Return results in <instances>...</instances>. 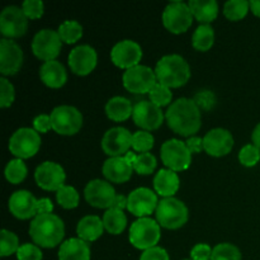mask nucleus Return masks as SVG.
I'll use <instances>...</instances> for the list:
<instances>
[{
    "instance_id": "nucleus-1",
    "label": "nucleus",
    "mask_w": 260,
    "mask_h": 260,
    "mask_svg": "<svg viewBox=\"0 0 260 260\" xmlns=\"http://www.w3.org/2000/svg\"><path fill=\"white\" fill-rule=\"evenodd\" d=\"M168 124L180 136H192L201 128V111L193 99L179 98L173 102L165 114Z\"/></svg>"
},
{
    "instance_id": "nucleus-2",
    "label": "nucleus",
    "mask_w": 260,
    "mask_h": 260,
    "mask_svg": "<svg viewBox=\"0 0 260 260\" xmlns=\"http://www.w3.org/2000/svg\"><path fill=\"white\" fill-rule=\"evenodd\" d=\"M29 235L33 243L41 248H55L62 244L65 236V225L58 216L53 213L37 215L29 226Z\"/></svg>"
},
{
    "instance_id": "nucleus-3",
    "label": "nucleus",
    "mask_w": 260,
    "mask_h": 260,
    "mask_svg": "<svg viewBox=\"0 0 260 260\" xmlns=\"http://www.w3.org/2000/svg\"><path fill=\"white\" fill-rule=\"evenodd\" d=\"M157 83L168 88H180L190 78V68L187 61L179 55L162 56L155 68Z\"/></svg>"
},
{
    "instance_id": "nucleus-4",
    "label": "nucleus",
    "mask_w": 260,
    "mask_h": 260,
    "mask_svg": "<svg viewBox=\"0 0 260 260\" xmlns=\"http://www.w3.org/2000/svg\"><path fill=\"white\" fill-rule=\"evenodd\" d=\"M156 221L161 228L168 230H177L184 226L188 221V208L182 201L174 197L162 198L157 205Z\"/></svg>"
},
{
    "instance_id": "nucleus-5",
    "label": "nucleus",
    "mask_w": 260,
    "mask_h": 260,
    "mask_svg": "<svg viewBox=\"0 0 260 260\" xmlns=\"http://www.w3.org/2000/svg\"><path fill=\"white\" fill-rule=\"evenodd\" d=\"M161 226L157 223V221L152 220L150 217L139 218L132 223L129 229V243L140 250H147L156 246L159 243L161 231Z\"/></svg>"
},
{
    "instance_id": "nucleus-6",
    "label": "nucleus",
    "mask_w": 260,
    "mask_h": 260,
    "mask_svg": "<svg viewBox=\"0 0 260 260\" xmlns=\"http://www.w3.org/2000/svg\"><path fill=\"white\" fill-rule=\"evenodd\" d=\"M52 129L58 135L71 136L80 131L83 126V116L73 106H58L51 112Z\"/></svg>"
},
{
    "instance_id": "nucleus-7",
    "label": "nucleus",
    "mask_w": 260,
    "mask_h": 260,
    "mask_svg": "<svg viewBox=\"0 0 260 260\" xmlns=\"http://www.w3.org/2000/svg\"><path fill=\"white\" fill-rule=\"evenodd\" d=\"M41 147V136L36 129L23 127L17 129L9 140V150L17 159H29Z\"/></svg>"
},
{
    "instance_id": "nucleus-8",
    "label": "nucleus",
    "mask_w": 260,
    "mask_h": 260,
    "mask_svg": "<svg viewBox=\"0 0 260 260\" xmlns=\"http://www.w3.org/2000/svg\"><path fill=\"white\" fill-rule=\"evenodd\" d=\"M193 14L189 5L183 2H172L162 12V24L174 35L187 32L192 25Z\"/></svg>"
},
{
    "instance_id": "nucleus-9",
    "label": "nucleus",
    "mask_w": 260,
    "mask_h": 260,
    "mask_svg": "<svg viewBox=\"0 0 260 260\" xmlns=\"http://www.w3.org/2000/svg\"><path fill=\"white\" fill-rule=\"evenodd\" d=\"M161 160L168 169L173 172H183L189 168L192 161V154L188 150L185 142L172 139L164 142L161 146Z\"/></svg>"
},
{
    "instance_id": "nucleus-10",
    "label": "nucleus",
    "mask_w": 260,
    "mask_h": 260,
    "mask_svg": "<svg viewBox=\"0 0 260 260\" xmlns=\"http://www.w3.org/2000/svg\"><path fill=\"white\" fill-rule=\"evenodd\" d=\"M123 86L134 94H146L156 85L157 79L155 71L149 66L137 65L123 73Z\"/></svg>"
},
{
    "instance_id": "nucleus-11",
    "label": "nucleus",
    "mask_w": 260,
    "mask_h": 260,
    "mask_svg": "<svg viewBox=\"0 0 260 260\" xmlns=\"http://www.w3.org/2000/svg\"><path fill=\"white\" fill-rule=\"evenodd\" d=\"M61 43L62 41L56 30L42 29L33 37L32 51L36 57L45 62L53 61L60 55Z\"/></svg>"
},
{
    "instance_id": "nucleus-12",
    "label": "nucleus",
    "mask_w": 260,
    "mask_h": 260,
    "mask_svg": "<svg viewBox=\"0 0 260 260\" xmlns=\"http://www.w3.org/2000/svg\"><path fill=\"white\" fill-rule=\"evenodd\" d=\"M28 29V18L22 8L9 5L0 14V30L8 40L22 37Z\"/></svg>"
},
{
    "instance_id": "nucleus-13",
    "label": "nucleus",
    "mask_w": 260,
    "mask_h": 260,
    "mask_svg": "<svg viewBox=\"0 0 260 260\" xmlns=\"http://www.w3.org/2000/svg\"><path fill=\"white\" fill-rule=\"evenodd\" d=\"M84 197L86 202L95 208H109L113 207L117 194L111 183L102 179H94L86 184L84 189Z\"/></svg>"
},
{
    "instance_id": "nucleus-14",
    "label": "nucleus",
    "mask_w": 260,
    "mask_h": 260,
    "mask_svg": "<svg viewBox=\"0 0 260 260\" xmlns=\"http://www.w3.org/2000/svg\"><path fill=\"white\" fill-rule=\"evenodd\" d=\"M36 183L42 189L48 192H57L65 185L66 174L61 165L53 161H45L38 165L35 172Z\"/></svg>"
},
{
    "instance_id": "nucleus-15",
    "label": "nucleus",
    "mask_w": 260,
    "mask_h": 260,
    "mask_svg": "<svg viewBox=\"0 0 260 260\" xmlns=\"http://www.w3.org/2000/svg\"><path fill=\"white\" fill-rule=\"evenodd\" d=\"M134 135L123 127H113L104 134L102 139V149L109 157L124 156L132 147Z\"/></svg>"
},
{
    "instance_id": "nucleus-16",
    "label": "nucleus",
    "mask_w": 260,
    "mask_h": 260,
    "mask_svg": "<svg viewBox=\"0 0 260 260\" xmlns=\"http://www.w3.org/2000/svg\"><path fill=\"white\" fill-rule=\"evenodd\" d=\"M132 118L136 126L141 127L142 131H154L164 122V114L160 107L150 101H141L134 107Z\"/></svg>"
},
{
    "instance_id": "nucleus-17",
    "label": "nucleus",
    "mask_w": 260,
    "mask_h": 260,
    "mask_svg": "<svg viewBox=\"0 0 260 260\" xmlns=\"http://www.w3.org/2000/svg\"><path fill=\"white\" fill-rule=\"evenodd\" d=\"M112 62L119 69H128L135 68L140 65V61L142 58V48L137 42L131 40L119 41L114 45L111 51Z\"/></svg>"
},
{
    "instance_id": "nucleus-18",
    "label": "nucleus",
    "mask_w": 260,
    "mask_h": 260,
    "mask_svg": "<svg viewBox=\"0 0 260 260\" xmlns=\"http://www.w3.org/2000/svg\"><path fill=\"white\" fill-rule=\"evenodd\" d=\"M159 201L156 194L149 188H137L127 197V210L139 218L147 217L156 211Z\"/></svg>"
},
{
    "instance_id": "nucleus-19",
    "label": "nucleus",
    "mask_w": 260,
    "mask_h": 260,
    "mask_svg": "<svg viewBox=\"0 0 260 260\" xmlns=\"http://www.w3.org/2000/svg\"><path fill=\"white\" fill-rule=\"evenodd\" d=\"M23 63V51L15 41H0V73L4 76L15 75Z\"/></svg>"
},
{
    "instance_id": "nucleus-20",
    "label": "nucleus",
    "mask_w": 260,
    "mask_h": 260,
    "mask_svg": "<svg viewBox=\"0 0 260 260\" xmlns=\"http://www.w3.org/2000/svg\"><path fill=\"white\" fill-rule=\"evenodd\" d=\"M98 56L95 50L89 45H81L74 48L69 55V66L76 75L85 76L95 69Z\"/></svg>"
},
{
    "instance_id": "nucleus-21",
    "label": "nucleus",
    "mask_w": 260,
    "mask_h": 260,
    "mask_svg": "<svg viewBox=\"0 0 260 260\" xmlns=\"http://www.w3.org/2000/svg\"><path fill=\"white\" fill-rule=\"evenodd\" d=\"M9 211L19 220H29L38 215V200L28 190H17L9 198Z\"/></svg>"
},
{
    "instance_id": "nucleus-22",
    "label": "nucleus",
    "mask_w": 260,
    "mask_h": 260,
    "mask_svg": "<svg viewBox=\"0 0 260 260\" xmlns=\"http://www.w3.org/2000/svg\"><path fill=\"white\" fill-rule=\"evenodd\" d=\"M205 151L215 157H221L231 152L234 147V137L225 128H213L203 137Z\"/></svg>"
},
{
    "instance_id": "nucleus-23",
    "label": "nucleus",
    "mask_w": 260,
    "mask_h": 260,
    "mask_svg": "<svg viewBox=\"0 0 260 260\" xmlns=\"http://www.w3.org/2000/svg\"><path fill=\"white\" fill-rule=\"evenodd\" d=\"M103 175L112 183H126L131 179L134 167L124 156L109 157L103 164Z\"/></svg>"
},
{
    "instance_id": "nucleus-24",
    "label": "nucleus",
    "mask_w": 260,
    "mask_h": 260,
    "mask_svg": "<svg viewBox=\"0 0 260 260\" xmlns=\"http://www.w3.org/2000/svg\"><path fill=\"white\" fill-rule=\"evenodd\" d=\"M41 80L52 89H58L65 85L68 80V73L65 66L58 61H47L40 69Z\"/></svg>"
},
{
    "instance_id": "nucleus-25",
    "label": "nucleus",
    "mask_w": 260,
    "mask_h": 260,
    "mask_svg": "<svg viewBox=\"0 0 260 260\" xmlns=\"http://www.w3.org/2000/svg\"><path fill=\"white\" fill-rule=\"evenodd\" d=\"M58 260H90V248L79 238L69 239L58 249Z\"/></svg>"
},
{
    "instance_id": "nucleus-26",
    "label": "nucleus",
    "mask_w": 260,
    "mask_h": 260,
    "mask_svg": "<svg viewBox=\"0 0 260 260\" xmlns=\"http://www.w3.org/2000/svg\"><path fill=\"white\" fill-rule=\"evenodd\" d=\"M180 180L175 172L170 169H161L154 178L155 192L164 198H170L179 189Z\"/></svg>"
},
{
    "instance_id": "nucleus-27",
    "label": "nucleus",
    "mask_w": 260,
    "mask_h": 260,
    "mask_svg": "<svg viewBox=\"0 0 260 260\" xmlns=\"http://www.w3.org/2000/svg\"><path fill=\"white\" fill-rule=\"evenodd\" d=\"M103 220H101L98 216L94 215H89L81 218L78 223V228H76V234H78L79 239L86 241V243L98 240L102 234H103Z\"/></svg>"
},
{
    "instance_id": "nucleus-28",
    "label": "nucleus",
    "mask_w": 260,
    "mask_h": 260,
    "mask_svg": "<svg viewBox=\"0 0 260 260\" xmlns=\"http://www.w3.org/2000/svg\"><path fill=\"white\" fill-rule=\"evenodd\" d=\"M188 5L193 17L202 24H210L217 18L218 4L215 0H190Z\"/></svg>"
},
{
    "instance_id": "nucleus-29",
    "label": "nucleus",
    "mask_w": 260,
    "mask_h": 260,
    "mask_svg": "<svg viewBox=\"0 0 260 260\" xmlns=\"http://www.w3.org/2000/svg\"><path fill=\"white\" fill-rule=\"evenodd\" d=\"M106 113L109 119L114 122H123L134 113L132 103L124 96H114L106 104Z\"/></svg>"
},
{
    "instance_id": "nucleus-30",
    "label": "nucleus",
    "mask_w": 260,
    "mask_h": 260,
    "mask_svg": "<svg viewBox=\"0 0 260 260\" xmlns=\"http://www.w3.org/2000/svg\"><path fill=\"white\" fill-rule=\"evenodd\" d=\"M129 164L134 167V170L141 175H150L154 173L156 169V157L150 152H145V154H135V152H127L124 155Z\"/></svg>"
},
{
    "instance_id": "nucleus-31",
    "label": "nucleus",
    "mask_w": 260,
    "mask_h": 260,
    "mask_svg": "<svg viewBox=\"0 0 260 260\" xmlns=\"http://www.w3.org/2000/svg\"><path fill=\"white\" fill-rule=\"evenodd\" d=\"M104 229L112 235H119L127 226V217L124 212L118 208H109L103 216Z\"/></svg>"
},
{
    "instance_id": "nucleus-32",
    "label": "nucleus",
    "mask_w": 260,
    "mask_h": 260,
    "mask_svg": "<svg viewBox=\"0 0 260 260\" xmlns=\"http://www.w3.org/2000/svg\"><path fill=\"white\" fill-rule=\"evenodd\" d=\"M215 42V32L210 24H201L194 30L192 37V45L197 51H208Z\"/></svg>"
},
{
    "instance_id": "nucleus-33",
    "label": "nucleus",
    "mask_w": 260,
    "mask_h": 260,
    "mask_svg": "<svg viewBox=\"0 0 260 260\" xmlns=\"http://www.w3.org/2000/svg\"><path fill=\"white\" fill-rule=\"evenodd\" d=\"M57 33L62 42L71 45L78 42L83 37V27L76 20H65L60 24Z\"/></svg>"
},
{
    "instance_id": "nucleus-34",
    "label": "nucleus",
    "mask_w": 260,
    "mask_h": 260,
    "mask_svg": "<svg viewBox=\"0 0 260 260\" xmlns=\"http://www.w3.org/2000/svg\"><path fill=\"white\" fill-rule=\"evenodd\" d=\"M250 10V2L246 0H230L223 5V14L230 20H241Z\"/></svg>"
},
{
    "instance_id": "nucleus-35",
    "label": "nucleus",
    "mask_w": 260,
    "mask_h": 260,
    "mask_svg": "<svg viewBox=\"0 0 260 260\" xmlns=\"http://www.w3.org/2000/svg\"><path fill=\"white\" fill-rule=\"evenodd\" d=\"M5 178L12 184H19L27 177V167L22 159L10 160L5 167Z\"/></svg>"
},
{
    "instance_id": "nucleus-36",
    "label": "nucleus",
    "mask_w": 260,
    "mask_h": 260,
    "mask_svg": "<svg viewBox=\"0 0 260 260\" xmlns=\"http://www.w3.org/2000/svg\"><path fill=\"white\" fill-rule=\"evenodd\" d=\"M56 200H57L58 205L65 210H73V208L78 207L80 197L75 188L71 185H63L56 192Z\"/></svg>"
},
{
    "instance_id": "nucleus-37",
    "label": "nucleus",
    "mask_w": 260,
    "mask_h": 260,
    "mask_svg": "<svg viewBox=\"0 0 260 260\" xmlns=\"http://www.w3.org/2000/svg\"><path fill=\"white\" fill-rule=\"evenodd\" d=\"M241 253L238 246L229 243L218 244L213 248L211 260H241Z\"/></svg>"
},
{
    "instance_id": "nucleus-38",
    "label": "nucleus",
    "mask_w": 260,
    "mask_h": 260,
    "mask_svg": "<svg viewBox=\"0 0 260 260\" xmlns=\"http://www.w3.org/2000/svg\"><path fill=\"white\" fill-rule=\"evenodd\" d=\"M154 136L147 131H137L132 136V149L140 154L149 152L154 146Z\"/></svg>"
},
{
    "instance_id": "nucleus-39",
    "label": "nucleus",
    "mask_w": 260,
    "mask_h": 260,
    "mask_svg": "<svg viewBox=\"0 0 260 260\" xmlns=\"http://www.w3.org/2000/svg\"><path fill=\"white\" fill-rule=\"evenodd\" d=\"M2 249H0V255L3 258L5 256H10L12 254H17L19 246V240H18V236L14 233L8 230L2 231V244H0Z\"/></svg>"
},
{
    "instance_id": "nucleus-40",
    "label": "nucleus",
    "mask_w": 260,
    "mask_h": 260,
    "mask_svg": "<svg viewBox=\"0 0 260 260\" xmlns=\"http://www.w3.org/2000/svg\"><path fill=\"white\" fill-rule=\"evenodd\" d=\"M150 95V102H152L154 104H156L157 107H165L168 104H170L173 99V93L170 90V88L162 85V84L156 83V85L151 89V91L149 93Z\"/></svg>"
},
{
    "instance_id": "nucleus-41",
    "label": "nucleus",
    "mask_w": 260,
    "mask_h": 260,
    "mask_svg": "<svg viewBox=\"0 0 260 260\" xmlns=\"http://www.w3.org/2000/svg\"><path fill=\"white\" fill-rule=\"evenodd\" d=\"M239 160L244 167H255L260 160V150L254 144L245 145L239 152Z\"/></svg>"
},
{
    "instance_id": "nucleus-42",
    "label": "nucleus",
    "mask_w": 260,
    "mask_h": 260,
    "mask_svg": "<svg viewBox=\"0 0 260 260\" xmlns=\"http://www.w3.org/2000/svg\"><path fill=\"white\" fill-rule=\"evenodd\" d=\"M15 98L14 86L8 79L0 78V107L8 108L13 104Z\"/></svg>"
},
{
    "instance_id": "nucleus-43",
    "label": "nucleus",
    "mask_w": 260,
    "mask_h": 260,
    "mask_svg": "<svg viewBox=\"0 0 260 260\" xmlns=\"http://www.w3.org/2000/svg\"><path fill=\"white\" fill-rule=\"evenodd\" d=\"M18 260H42L43 255L40 246L36 244H23L17 251Z\"/></svg>"
},
{
    "instance_id": "nucleus-44",
    "label": "nucleus",
    "mask_w": 260,
    "mask_h": 260,
    "mask_svg": "<svg viewBox=\"0 0 260 260\" xmlns=\"http://www.w3.org/2000/svg\"><path fill=\"white\" fill-rule=\"evenodd\" d=\"M22 9L28 19H38L43 15L45 5L41 0H25L22 4Z\"/></svg>"
},
{
    "instance_id": "nucleus-45",
    "label": "nucleus",
    "mask_w": 260,
    "mask_h": 260,
    "mask_svg": "<svg viewBox=\"0 0 260 260\" xmlns=\"http://www.w3.org/2000/svg\"><path fill=\"white\" fill-rule=\"evenodd\" d=\"M200 111H210L216 104V95L211 90H201L193 98Z\"/></svg>"
},
{
    "instance_id": "nucleus-46",
    "label": "nucleus",
    "mask_w": 260,
    "mask_h": 260,
    "mask_svg": "<svg viewBox=\"0 0 260 260\" xmlns=\"http://www.w3.org/2000/svg\"><path fill=\"white\" fill-rule=\"evenodd\" d=\"M212 250L213 249L208 244H197L190 250V258L192 260H211Z\"/></svg>"
},
{
    "instance_id": "nucleus-47",
    "label": "nucleus",
    "mask_w": 260,
    "mask_h": 260,
    "mask_svg": "<svg viewBox=\"0 0 260 260\" xmlns=\"http://www.w3.org/2000/svg\"><path fill=\"white\" fill-rule=\"evenodd\" d=\"M140 260H169V254L160 246L147 249L140 256Z\"/></svg>"
},
{
    "instance_id": "nucleus-48",
    "label": "nucleus",
    "mask_w": 260,
    "mask_h": 260,
    "mask_svg": "<svg viewBox=\"0 0 260 260\" xmlns=\"http://www.w3.org/2000/svg\"><path fill=\"white\" fill-rule=\"evenodd\" d=\"M52 128V123H51V117L48 114H40L33 119V129L38 132V134H46Z\"/></svg>"
},
{
    "instance_id": "nucleus-49",
    "label": "nucleus",
    "mask_w": 260,
    "mask_h": 260,
    "mask_svg": "<svg viewBox=\"0 0 260 260\" xmlns=\"http://www.w3.org/2000/svg\"><path fill=\"white\" fill-rule=\"evenodd\" d=\"M185 145H187L188 150L190 151V154H198L202 150H205V145H203V139L201 137H189V139L185 141Z\"/></svg>"
},
{
    "instance_id": "nucleus-50",
    "label": "nucleus",
    "mask_w": 260,
    "mask_h": 260,
    "mask_svg": "<svg viewBox=\"0 0 260 260\" xmlns=\"http://www.w3.org/2000/svg\"><path fill=\"white\" fill-rule=\"evenodd\" d=\"M53 210V205L48 198H41L38 200V215L42 213H51Z\"/></svg>"
},
{
    "instance_id": "nucleus-51",
    "label": "nucleus",
    "mask_w": 260,
    "mask_h": 260,
    "mask_svg": "<svg viewBox=\"0 0 260 260\" xmlns=\"http://www.w3.org/2000/svg\"><path fill=\"white\" fill-rule=\"evenodd\" d=\"M113 207L122 211H123L124 208H127V197H124V196H117Z\"/></svg>"
},
{
    "instance_id": "nucleus-52",
    "label": "nucleus",
    "mask_w": 260,
    "mask_h": 260,
    "mask_svg": "<svg viewBox=\"0 0 260 260\" xmlns=\"http://www.w3.org/2000/svg\"><path fill=\"white\" fill-rule=\"evenodd\" d=\"M251 140H253V144L260 150V123L256 124V127L254 128L253 135H251Z\"/></svg>"
},
{
    "instance_id": "nucleus-53",
    "label": "nucleus",
    "mask_w": 260,
    "mask_h": 260,
    "mask_svg": "<svg viewBox=\"0 0 260 260\" xmlns=\"http://www.w3.org/2000/svg\"><path fill=\"white\" fill-rule=\"evenodd\" d=\"M250 10L254 15H256V17L260 18V0H251Z\"/></svg>"
},
{
    "instance_id": "nucleus-54",
    "label": "nucleus",
    "mask_w": 260,
    "mask_h": 260,
    "mask_svg": "<svg viewBox=\"0 0 260 260\" xmlns=\"http://www.w3.org/2000/svg\"><path fill=\"white\" fill-rule=\"evenodd\" d=\"M184 260H192V259H184Z\"/></svg>"
}]
</instances>
